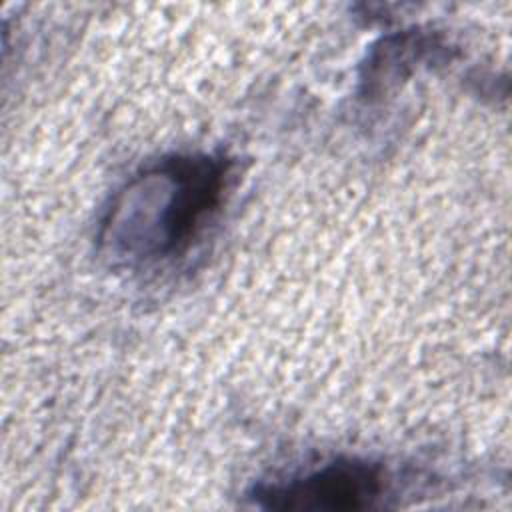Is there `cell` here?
I'll list each match as a JSON object with an SVG mask.
<instances>
[{
	"instance_id": "cell-1",
	"label": "cell",
	"mask_w": 512,
	"mask_h": 512,
	"mask_svg": "<svg viewBox=\"0 0 512 512\" xmlns=\"http://www.w3.org/2000/svg\"><path fill=\"white\" fill-rule=\"evenodd\" d=\"M224 158L172 156L144 172L126 190L110 224V238L136 258L184 254L218 212L226 186Z\"/></svg>"
},
{
	"instance_id": "cell-2",
	"label": "cell",
	"mask_w": 512,
	"mask_h": 512,
	"mask_svg": "<svg viewBox=\"0 0 512 512\" xmlns=\"http://www.w3.org/2000/svg\"><path fill=\"white\" fill-rule=\"evenodd\" d=\"M386 490L380 464L340 458L284 484L256 492L264 508L276 510H364L372 508Z\"/></svg>"
}]
</instances>
